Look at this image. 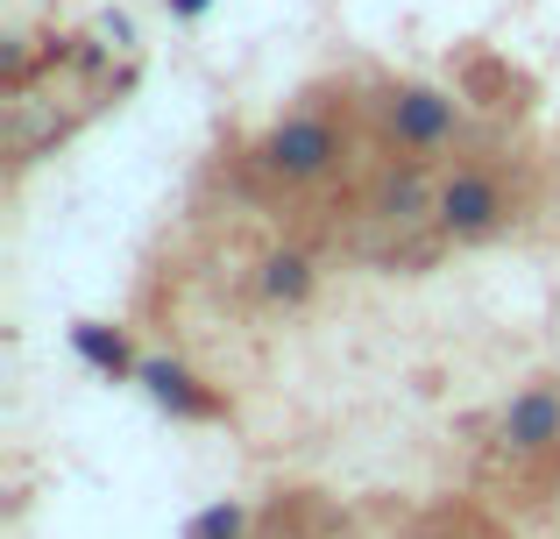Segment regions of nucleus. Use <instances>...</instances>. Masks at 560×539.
Masks as SVG:
<instances>
[{
	"instance_id": "obj_1",
	"label": "nucleus",
	"mask_w": 560,
	"mask_h": 539,
	"mask_svg": "<svg viewBox=\"0 0 560 539\" xmlns=\"http://www.w3.org/2000/svg\"><path fill=\"white\" fill-rule=\"evenodd\" d=\"M242 164H248V178L270 185V192H305V185H319L341 164V128H334L327 107H299V114L262 128L242 150Z\"/></svg>"
},
{
	"instance_id": "obj_2",
	"label": "nucleus",
	"mask_w": 560,
	"mask_h": 539,
	"mask_svg": "<svg viewBox=\"0 0 560 539\" xmlns=\"http://www.w3.org/2000/svg\"><path fill=\"white\" fill-rule=\"evenodd\" d=\"M511 227V185L497 178V164H454L440 171V199H433V235L447 249H482Z\"/></svg>"
},
{
	"instance_id": "obj_3",
	"label": "nucleus",
	"mask_w": 560,
	"mask_h": 539,
	"mask_svg": "<svg viewBox=\"0 0 560 539\" xmlns=\"http://www.w3.org/2000/svg\"><path fill=\"white\" fill-rule=\"evenodd\" d=\"M370 107H376L383 142H397L405 156H440V150H454V142L468 136L462 99L440 93V85H419V79H390V85H376Z\"/></svg>"
},
{
	"instance_id": "obj_4",
	"label": "nucleus",
	"mask_w": 560,
	"mask_h": 539,
	"mask_svg": "<svg viewBox=\"0 0 560 539\" xmlns=\"http://www.w3.org/2000/svg\"><path fill=\"white\" fill-rule=\"evenodd\" d=\"M490 455L511 469H553L560 461V376H533L511 390L490 419Z\"/></svg>"
},
{
	"instance_id": "obj_5",
	"label": "nucleus",
	"mask_w": 560,
	"mask_h": 539,
	"mask_svg": "<svg viewBox=\"0 0 560 539\" xmlns=\"http://www.w3.org/2000/svg\"><path fill=\"white\" fill-rule=\"evenodd\" d=\"M136 384L150 390V398L164 405L171 419H185V426H213V419H228V398H220L213 384H199V376H191L178 355H142Z\"/></svg>"
},
{
	"instance_id": "obj_6",
	"label": "nucleus",
	"mask_w": 560,
	"mask_h": 539,
	"mask_svg": "<svg viewBox=\"0 0 560 539\" xmlns=\"http://www.w3.org/2000/svg\"><path fill=\"white\" fill-rule=\"evenodd\" d=\"M256 298L277 305V313H305L319 298V263L305 249H270L256 263Z\"/></svg>"
},
{
	"instance_id": "obj_7",
	"label": "nucleus",
	"mask_w": 560,
	"mask_h": 539,
	"mask_svg": "<svg viewBox=\"0 0 560 539\" xmlns=\"http://www.w3.org/2000/svg\"><path fill=\"white\" fill-rule=\"evenodd\" d=\"M71 348H79V362H85V370H100L107 384H128V376L142 370L128 327H107V319H79V327H71Z\"/></svg>"
},
{
	"instance_id": "obj_8",
	"label": "nucleus",
	"mask_w": 560,
	"mask_h": 539,
	"mask_svg": "<svg viewBox=\"0 0 560 539\" xmlns=\"http://www.w3.org/2000/svg\"><path fill=\"white\" fill-rule=\"evenodd\" d=\"M248 532V504L242 497H213L206 512L185 518V539H242Z\"/></svg>"
},
{
	"instance_id": "obj_9",
	"label": "nucleus",
	"mask_w": 560,
	"mask_h": 539,
	"mask_svg": "<svg viewBox=\"0 0 560 539\" xmlns=\"http://www.w3.org/2000/svg\"><path fill=\"white\" fill-rule=\"evenodd\" d=\"M164 8H171V14H178V22H199V14H206V8H213V0H164Z\"/></svg>"
}]
</instances>
